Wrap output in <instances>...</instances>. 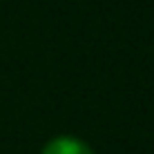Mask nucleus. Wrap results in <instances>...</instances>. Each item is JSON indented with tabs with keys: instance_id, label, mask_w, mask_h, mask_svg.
<instances>
[{
	"instance_id": "f257e3e1",
	"label": "nucleus",
	"mask_w": 154,
	"mask_h": 154,
	"mask_svg": "<svg viewBox=\"0 0 154 154\" xmlns=\"http://www.w3.org/2000/svg\"><path fill=\"white\" fill-rule=\"evenodd\" d=\"M42 154H94V150L76 136H56L42 147Z\"/></svg>"
}]
</instances>
